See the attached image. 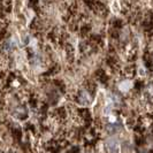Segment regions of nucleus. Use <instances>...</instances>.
<instances>
[{
	"mask_svg": "<svg viewBox=\"0 0 153 153\" xmlns=\"http://www.w3.org/2000/svg\"><path fill=\"white\" fill-rule=\"evenodd\" d=\"M81 102H82V105H89L90 102H91V98H90V96H89V93L88 92H82V96H81Z\"/></svg>",
	"mask_w": 153,
	"mask_h": 153,
	"instance_id": "obj_2",
	"label": "nucleus"
},
{
	"mask_svg": "<svg viewBox=\"0 0 153 153\" xmlns=\"http://www.w3.org/2000/svg\"><path fill=\"white\" fill-rule=\"evenodd\" d=\"M107 149L111 153H117V143L115 139H109L107 142Z\"/></svg>",
	"mask_w": 153,
	"mask_h": 153,
	"instance_id": "obj_1",
	"label": "nucleus"
}]
</instances>
